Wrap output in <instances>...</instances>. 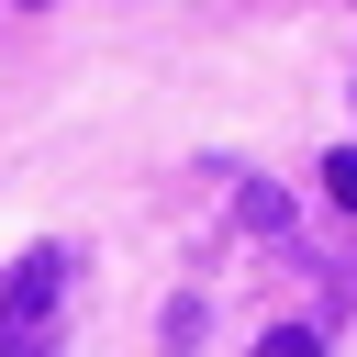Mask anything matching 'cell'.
<instances>
[{"label":"cell","instance_id":"1","mask_svg":"<svg viewBox=\"0 0 357 357\" xmlns=\"http://www.w3.org/2000/svg\"><path fill=\"white\" fill-rule=\"evenodd\" d=\"M56 301H67V257L33 245L0 290V357H56Z\"/></svg>","mask_w":357,"mask_h":357},{"label":"cell","instance_id":"3","mask_svg":"<svg viewBox=\"0 0 357 357\" xmlns=\"http://www.w3.org/2000/svg\"><path fill=\"white\" fill-rule=\"evenodd\" d=\"M257 357H324V346H312L301 324H279V335H257Z\"/></svg>","mask_w":357,"mask_h":357},{"label":"cell","instance_id":"2","mask_svg":"<svg viewBox=\"0 0 357 357\" xmlns=\"http://www.w3.org/2000/svg\"><path fill=\"white\" fill-rule=\"evenodd\" d=\"M324 190H335V201L357 212V145H346V156H324Z\"/></svg>","mask_w":357,"mask_h":357}]
</instances>
